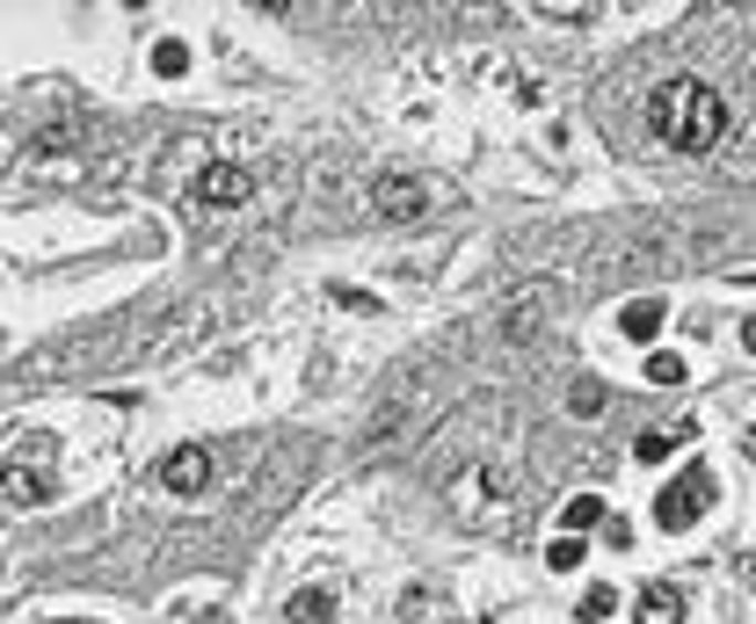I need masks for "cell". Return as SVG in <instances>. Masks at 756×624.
I'll return each instance as SVG.
<instances>
[{
	"label": "cell",
	"instance_id": "1",
	"mask_svg": "<svg viewBox=\"0 0 756 624\" xmlns=\"http://www.w3.org/2000/svg\"><path fill=\"white\" fill-rule=\"evenodd\" d=\"M648 123H654V139L677 146V153H713V146L727 139V103H721V87H705V80H691V73H677V80L654 87Z\"/></svg>",
	"mask_w": 756,
	"mask_h": 624
},
{
	"label": "cell",
	"instance_id": "2",
	"mask_svg": "<svg viewBox=\"0 0 756 624\" xmlns=\"http://www.w3.org/2000/svg\"><path fill=\"white\" fill-rule=\"evenodd\" d=\"M721 502V480H713V465H691L677 472V480L654 494V523L662 530H691V523H705V508Z\"/></svg>",
	"mask_w": 756,
	"mask_h": 624
},
{
	"label": "cell",
	"instance_id": "3",
	"mask_svg": "<svg viewBox=\"0 0 756 624\" xmlns=\"http://www.w3.org/2000/svg\"><path fill=\"white\" fill-rule=\"evenodd\" d=\"M429 211H437V182H423V174H379L371 182V218L379 226H415Z\"/></svg>",
	"mask_w": 756,
	"mask_h": 624
},
{
	"label": "cell",
	"instance_id": "4",
	"mask_svg": "<svg viewBox=\"0 0 756 624\" xmlns=\"http://www.w3.org/2000/svg\"><path fill=\"white\" fill-rule=\"evenodd\" d=\"M0 494L22 508H44L52 502V435H36V458H15V465H0Z\"/></svg>",
	"mask_w": 756,
	"mask_h": 624
},
{
	"label": "cell",
	"instance_id": "5",
	"mask_svg": "<svg viewBox=\"0 0 756 624\" xmlns=\"http://www.w3.org/2000/svg\"><path fill=\"white\" fill-rule=\"evenodd\" d=\"M190 196H196V204H212V211H241L247 196H255V174L233 168V160H212V168H196Z\"/></svg>",
	"mask_w": 756,
	"mask_h": 624
},
{
	"label": "cell",
	"instance_id": "6",
	"mask_svg": "<svg viewBox=\"0 0 756 624\" xmlns=\"http://www.w3.org/2000/svg\"><path fill=\"white\" fill-rule=\"evenodd\" d=\"M553 298H561V283H524V291H517L510 305H502V342H510V348H524L531 334L545 327V305H553Z\"/></svg>",
	"mask_w": 756,
	"mask_h": 624
},
{
	"label": "cell",
	"instance_id": "7",
	"mask_svg": "<svg viewBox=\"0 0 756 624\" xmlns=\"http://www.w3.org/2000/svg\"><path fill=\"white\" fill-rule=\"evenodd\" d=\"M212 451H204V443H182V451H168L160 458V486H168V494H182V502H196V494H204V486H212Z\"/></svg>",
	"mask_w": 756,
	"mask_h": 624
},
{
	"label": "cell",
	"instance_id": "8",
	"mask_svg": "<svg viewBox=\"0 0 756 624\" xmlns=\"http://www.w3.org/2000/svg\"><path fill=\"white\" fill-rule=\"evenodd\" d=\"M684 589H677V581H648V589H640V610H633V624H684Z\"/></svg>",
	"mask_w": 756,
	"mask_h": 624
},
{
	"label": "cell",
	"instance_id": "9",
	"mask_svg": "<svg viewBox=\"0 0 756 624\" xmlns=\"http://www.w3.org/2000/svg\"><path fill=\"white\" fill-rule=\"evenodd\" d=\"M662 320H669L662 298H633V305H618V334H633V342H654Z\"/></svg>",
	"mask_w": 756,
	"mask_h": 624
},
{
	"label": "cell",
	"instance_id": "10",
	"mask_svg": "<svg viewBox=\"0 0 756 624\" xmlns=\"http://www.w3.org/2000/svg\"><path fill=\"white\" fill-rule=\"evenodd\" d=\"M691 435H699V421H677V429H648V435L633 443V458H640V465H662V458L677 451V443H691Z\"/></svg>",
	"mask_w": 756,
	"mask_h": 624
},
{
	"label": "cell",
	"instance_id": "11",
	"mask_svg": "<svg viewBox=\"0 0 756 624\" xmlns=\"http://www.w3.org/2000/svg\"><path fill=\"white\" fill-rule=\"evenodd\" d=\"M284 617H291V624H328V617H334V595H328V589H299Z\"/></svg>",
	"mask_w": 756,
	"mask_h": 624
},
{
	"label": "cell",
	"instance_id": "12",
	"mask_svg": "<svg viewBox=\"0 0 756 624\" xmlns=\"http://www.w3.org/2000/svg\"><path fill=\"white\" fill-rule=\"evenodd\" d=\"M640 378H648V385H684L691 370H684V356H677V348H648V364H640Z\"/></svg>",
	"mask_w": 756,
	"mask_h": 624
},
{
	"label": "cell",
	"instance_id": "13",
	"mask_svg": "<svg viewBox=\"0 0 756 624\" xmlns=\"http://www.w3.org/2000/svg\"><path fill=\"white\" fill-rule=\"evenodd\" d=\"M561 523H567V538H582V530H597V523H604V494H575V502L561 508Z\"/></svg>",
	"mask_w": 756,
	"mask_h": 624
},
{
	"label": "cell",
	"instance_id": "14",
	"mask_svg": "<svg viewBox=\"0 0 756 624\" xmlns=\"http://www.w3.org/2000/svg\"><path fill=\"white\" fill-rule=\"evenodd\" d=\"M611 610H618V589H611V581H589V589H582V603H575V617H582V624H604Z\"/></svg>",
	"mask_w": 756,
	"mask_h": 624
},
{
	"label": "cell",
	"instance_id": "15",
	"mask_svg": "<svg viewBox=\"0 0 756 624\" xmlns=\"http://www.w3.org/2000/svg\"><path fill=\"white\" fill-rule=\"evenodd\" d=\"M153 73H160V80H182V73H190V44H182V36H160V44H153Z\"/></svg>",
	"mask_w": 756,
	"mask_h": 624
},
{
	"label": "cell",
	"instance_id": "16",
	"mask_svg": "<svg viewBox=\"0 0 756 624\" xmlns=\"http://www.w3.org/2000/svg\"><path fill=\"white\" fill-rule=\"evenodd\" d=\"M582 552H589L582 538H553V545H545V567H553V573H575V567H582Z\"/></svg>",
	"mask_w": 756,
	"mask_h": 624
},
{
	"label": "cell",
	"instance_id": "17",
	"mask_svg": "<svg viewBox=\"0 0 756 624\" xmlns=\"http://www.w3.org/2000/svg\"><path fill=\"white\" fill-rule=\"evenodd\" d=\"M328 298H334L342 312H379V298H371V291H356V283H328Z\"/></svg>",
	"mask_w": 756,
	"mask_h": 624
},
{
	"label": "cell",
	"instance_id": "18",
	"mask_svg": "<svg viewBox=\"0 0 756 624\" xmlns=\"http://www.w3.org/2000/svg\"><path fill=\"white\" fill-rule=\"evenodd\" d=\"M567 407H575V415H597V407H604V385H597V378H582L575 392H567Z\"/></svg>",
	"mask_w": 756,
	"mask_h": 624
},
{
	"label": "cell",
	"instance_id": "19",
	"mask_svg": "<svg viewBox=\"0 0 756 624\" xmlns=\"http://www.w3.org/2000/svg\"><path fill=\"white\" fill-rule=\"evenodd\" d=\"M604 545H611V552H618V545H633V523H626V516H604Z\"/></svg>",
	"mask_w": 756,
	"mask_h": 624
},
{
	"label": "cell",
	"instance_id": "20",
	"mask_svg": "<svg viewBox=\"0 0 756 624\" xmlns=\"http://www.w3.org/2000/svg\"><path fill=\"white\" fill-rule=\"evenodd\" d=\"M742 348H756V320H742Z\"/></svg>",
	"mask_w": 756,
	"mask_h": 624
},
{
	"label": "cell",
	"instance_id": "21",
	"mask_svg": "<svg viewBox=\"0 0 756 624\" xmlns=\"http://www.w3.org/2000/svg\"><path fill=\"white\" fill-rule=\"evenodd\" d=\"M742 451H749V458H756V429H742Z\"/></svg>",
	"mask_w": 756,
	"mask_h": 624
},
{
	"label": "cell",
	"instance_id": "22",
	"mask_svg": "<svg viewBox=\"0 0 756 624\" xmlns=\"http://www.w3.org/2000/svg\"><path fill=\"white\" fill-rule=\"evenodd\" d=\"M749 589H756V559H749Z\"/></svg>",
	"mask_w": 756,
	"mask_h": 624
},
{
	"label": "cell",
	"instance_id": "23",
	"mask_svg": "<svg viewBox=\"0 0 756 624\" xmlns=\"http://www.w3.org/2000/svg\"><path fill=\"white\" fill-rule=\"evenodd\" d=\"M66 624H81V617H66Z\"/></svg>",
	"mask_w": 756,
	"mask_h": 624
}]
</instances>
